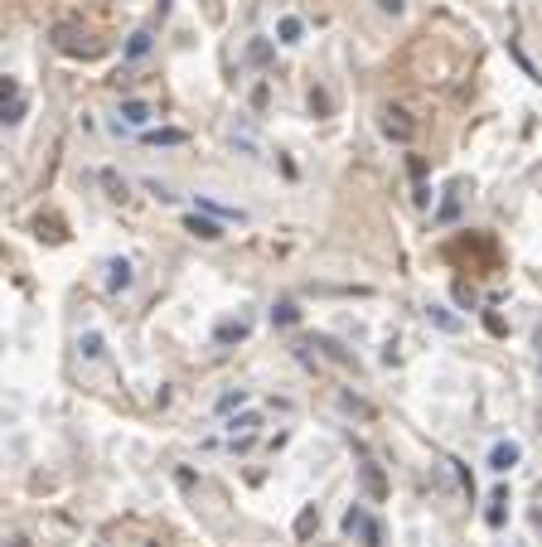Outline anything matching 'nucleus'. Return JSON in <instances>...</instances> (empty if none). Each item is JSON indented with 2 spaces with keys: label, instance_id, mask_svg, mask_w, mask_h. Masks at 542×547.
<instances>
[{
  "label": "nucleus",
  "instance_id": "obj_10",
  "mask_svg": "<svg viewBox=\"0 0 542 547\" xmlns=\"http://www.w3.org/2000/svg\"><path fill=\"white\" fill-rule=\"evenodd\" d=\"M242 402H247V393H228V397H223V402H218V407H223V412H228V407H242Z\"/></svg>",
  "mask_w": 542,
  "mask_h": 547
},
{
  "label": "nucleus",
  "instance_id": "obj_4",
  "mask_svg": "<svg viewBox=\"0 0 542 547\" xmlns=\"http://www.w3.org/2000/svg\"><path fill=\"white\" fill-rule=\"evenodd\" d=\"M407 111H388V136H397V141H407L412 136V121H402Z\"/></svg>",
  "mask_w": 542,
  "mask_h": 547
},
{
  "label": "nucleus",
  "instance_id": "obj_11",
  "mask_svg": "<svg viewBox=\"0 0 542 547\" xmlns=\"http://www.w3.org/2000/svg\"><path fill=\"white\" fill-rule=\"evenodd\" d=\"M378 5H383V10H392V15L402 10V0H378Z\"/></svg>",
  "mask_w": 542,
  "mask_h": 547
},
{
  "label": "nucleus",
  "instance_id": "obj_5",
  "mask_svg": "<svg viewBox=\"0 0 542 547\" xmlns=\"http://www.w3.org/2000/svg\"><path fill=\"white\" fill-rule=\"evenodd\" d=\"M145 49H150V29H136V34H131V44H126V54H131V58H141Z\"/></svg>",
  "mask_w": 542,
  "mask_h": 547
},
{
  "label": "nucleus",
  "instance_id": "obj_3",
  "mask_svg": "<svg viewBox=\"0 0 542 547\" xmlns=\"http://www.w3.org/2000/svg\"><path fill=\"white\" fill-rule=\"evenodd\" d=\"M107 271H111V276H107L111 291H126V286H131V262H111Z\"/></svg>",
  "mask_w": 542,
  "mask_h": 547
},
{
  "label": "nucleus",
  "instance_id": "obj_9",
  "mask_svg": "<svg viewBox=\"0 0 542 547\" xmlns=\"http://www.w3.org/2000/svg\"><path fill=\"white\" fill-rule=\"evenodd\" d=\"M83 344H88V358H102V334H88Z\"/></svg>",
  "mask_w": 542,
  "mask_h": 547
},
{
  "label": "nucleus",
  "instance_id": "obj_8",
  "mask_svg": "<svg viewBox=\"0 0 542 547\" xmlns=\"http://www.w3.org/2000/svg\"><path fill=\"white\" fill-rule=\"evenodd\" d=\"M281 39L296 44V39H301V19H281Z\"/></svg>",
  "mask_w": 542,
  "mask_h": 547
},
{
  "label": "nucleus",
  "instance_id": "obj_2",
  "mask_svg": "<svg viewBox=\"0 0 542 547\" xmlns=\"http://www.w3.org/2000/svg\"><path fill=\"white\" fill-rule=\"evenodd\" d=\"M150 121V107L145 102H126L121 107V121H116V131H131V126H145Z\"/></svg>",
  "mask_w": 542,
  "mask_h": 547
},
{
  "label": "nucleus",
  "instance_id": "obj_1",
  "mask_svg": "<svg viewBox=\"0 0 542 547\" xmlns=\"http://www.w3.org/2000/svg\"><path fill=\"white\" fill-rule=\"evenodd\" d=\"M518 455H523V450H518V441H499V445L489 450V470H513V465H518Z\"/></svg>",
  "mask_w": 542,
  "mask_h": 547
},
{
  "label": "nucleus",
  "instance_id": "obj_7",
  "mask_svg": "<svg viewBox=\"0 0 542 547\" xmlns=\"http://www.w3.org/2000/svg\"><path fill=\"white\" fill-rule=\"evenodd\" d=\"M489 504H494V509H489V523H494V528H499V523H504V504H509V494H494V499H489Z\"/></svg>",
  "mask_w": 542,
  "mask_h": 547
},
{
  "label": "nucleus",
  "instance_id": "obj_6",
  "mask_svg": "<svg viewBox=\"0 0 542 547\" xmlns=\"http://www.w3.org/2000/svg\"><path fill=\"white\" fill-rule=\"evenodd\" d=\"M189 232H199V237H209V242L223 237V232H218V223H209V219H189Z\"/></svg>",
  "mask_w": 542,
  "mask_h": 547
}]
</instances>
